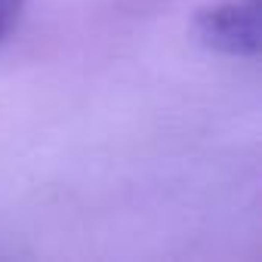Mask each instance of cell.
<instances>
[{
    "mask_svg": "<svg viewBox=\"0 0 262 262\" xmlns=\"http://www.w3.org/2000/svg\"><path fill=\"white\" fill-rule=\"evenodd\" d=\"M194 34L207 50L231 59L259 56V0H225L194 16Z\"/></svg>",
    "mask_w": 262,
    "mask_h": 262,
    "instance_id": "obj_1",
    "label": "cell"
},
{
    "mask_svg": "<svg viewBox=\"0 0 262 262\" xmlns=\"http://www.w3.org/2000/svg\"><path fill=\"white\" fill-rule=\"evenodd\" d=\"M19 16H22V0H0V40L13 31Z\"/></svg>",
    "mask_w": 262,
    "mask_h": 262,
    "instance_id": "obj_2",
    "label": "cell"
}]
</instances>
